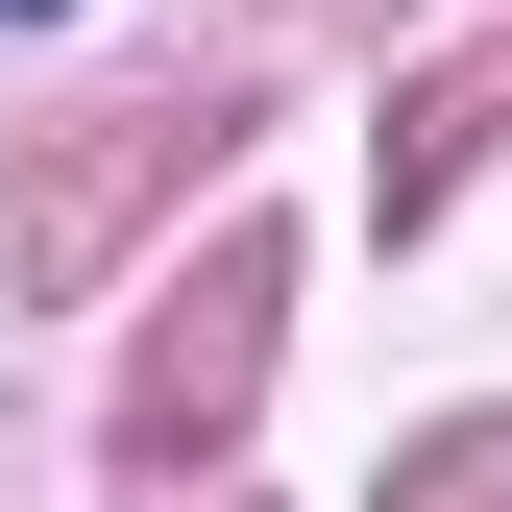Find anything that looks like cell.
<instances>
[{
	"label": "cell",
	"mask_w": 512,
	"mask_h": 512,
	"mask_svg": "<svg viewBox=\"0 0 512 512\" xmlns=\"http://www.w3.org/2000/svg\"><path fill=\"white\" fill-rule=\"evenodd\" d=\"M244 391H269V244H220V269L171 293V342L122 366V464H171V439H220Z\"/></svg>",
	"instance_id": "obj_1"
},
{
	"label": "cell",
	"mask_w": 512,
	"mask_h": 512,
	"mask_svg": "<svg viewBox=\"0 0 512 512\" xmlns=\"http://www.w3.org/2000/svg\"><path fill=\"white\" fill-rule=\"evenodd\" d=\"M488 147H512V49H464L439 98H391V220H439V196H464Z\"/></svg>",
	"instance_id": "obj_2"
},
{
	"label": "cell",
	"mask_w": 512,
	"mask_h": 512,
	"mask_svg": "<svg viewBox=\"0 0 512 512\" xmlns=\"http://www.w3.org/2000/svg\"><path fill=\"white\" fill-rule=\"evenodd\" d=\"M0 25H49V0H0Z\"/></svg>",
	"instance_id": "obj_3"
}]
</instances>
